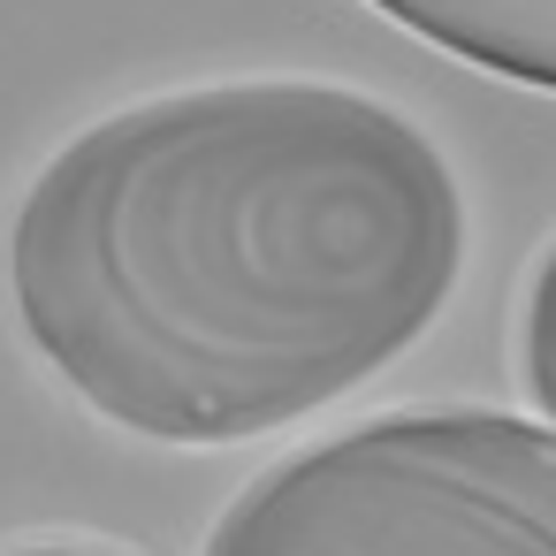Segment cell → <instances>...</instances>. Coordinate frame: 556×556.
Wrapping results in <instances>:
<instances>
[{
    "label": "cell",
    "mask_w": 556,
    "mask_h": 556,
    "mask_svg": "<svg viewBox=\"0 0 556 556\" xmlns=\"http://www.w3.org/2000/svg\"><path fill=\"white\" fill-rule=\"evenodd\" d=\"M366 9L442 47L450 62L556 92V0H366Z\"/></svg>",
    "instance_id": "obj_3"
},
{
    "label": "cell",
    "mask_w": 556,
    "mask_h": 556,
    "mask_svg": "<svg viewBox=\"0 0 556 556\" xmlns=\"http://www.w3.org/2000/svg\"><path fill=\"white\" fill-rule=\"evenodd\" d=\"M0 556H138V548L100 533H31V541H0Z\"/></svg>",
    "instance_id": "obj_5"
},
{
    "label": "cell",
    "mask_w": 556,
    "mask_h": 556,
    "mask_svg": "<svg viewBox=\"0 0 556 556\" xmlns=\"http://www.w3.org/2000/svg\"><path fill=\"white\" fill-rule=\"evenodd\" d=\"M199 556H556V427L404 404L260 465Z\"/></svg>",
    "instance_id": "obj_2"
},
{
    "label": "cell",
    "mask_w": 556,
    "mask_h": 556,
    "mask_svg": "<svg viewBox=\"0 0 556 556\" xmlns=\"http://www.w3.org/2000/svg\"><path fill=\"white\" fill-rule=\"evenodd\" d=\"M472 206L419 115L328 77L130 100L39 161L9 305L108 427L229 450L389 374L450 305Z\"/></svg>",
    "instance_id": "obj_1"
},
{
    "label": "cell",
    "mask_w": 556,
    "mask_h": 556,
    "mask_svg": "<svg viewBox=\"0 0 556 556\" xmlns=\"http://www.w3.org/2000/svg\"><path fill=\"white\" fill-rule=\"evenodd\" d=\"M510 366H518V389H526L533 419L556 427V237H548L541 260L526 267L518 328H510Z\"/></svg>",
    "instance_id": "obj_4"
}]
</instances>
